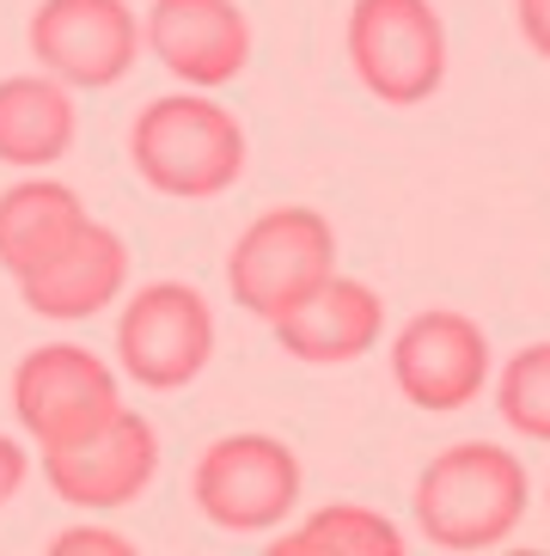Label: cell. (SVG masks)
<instances>
[{
    "instance_id": "6da1fadb",
    "label": "cell",
    "mask_w": 550,
    "mask_h": 556,
    "mask_svg": "<svg viewBox=\"0 0 550 556\" xmlns=\"http://www.w3.org/2000/svg\"><path fill=\"white\" fill-rule=\"evenodd\" d=\"M533 507V477L496 441H453L422 465L410 514L435 551H496Z\"/></svg>"
},
{
    "instance_id": "ba28073f",
    "label": "cell",
    "mask_w": 550,
    "mask_h": 556,
    "mask_svg": "<svg viewBox=\"0 0 550 556\" xmlns=\"http://www.w3.org/2000/svg\"><path fill=\"white\" fill-rule=\"evenodd\" d=\"M43 458V483L62 507L80 514H116L147 495V483L160 477V428L147 422L141 409H116L98 428H86L80 441L49 446Z\"/></svg>"
},
{
    "instance_id": "9c48e42d",
    "label": "cell",
    "mask_w": 550,
    "mask_h": 556,
    "mask_svg": "<svg viewBox=\"0 0 550 556\" xmlns=\"http://www.w3.org/2000/svg\"><path fill=\"white\" fill-rule=\"evenodd\" d=\"M391 386L410 409L459 416L489 392V330L453 306H428L391 337Z\"/></svg>"
},
{
    "instance_id": "9a60e30c",
    "label": "cell",
    "mask_w": 550,
    "mask_h": 556,
    "mask_svg": "<svg viewBox=\"0 0 550 556\" xmlns=\"http://www.w3.org/2000/svg\"><path fill=\"white\" fill-rule=\"evenodd\" d=\"M92 214H86L80 190H67L62 178H18L0 190V269L7 276H32L37 263H49L55 251L86 227Z\"/></svg>"
},
{
    "instance_id": "8992f818",
    "label": "cell",
    "mask_w": 550,
    "mask_h": 556,
    "mask_svg": "<svg viewBox=\"0 0 550 556\" xmlns=\"http://www.w3.org/2000/svg\"><path fill=\"white\" fill-rule=\"evenodd\" d=\"M214 361V312L190 281H147L116 312V374L147 392H184Z\"/></svg>"
},
{
    "instance_id": "5bb4252c",
    "label": "cell",
    "mask_w": 550,
    "mask_h": 556,
    "mask_svg": "<svg viewBox=\"0 0 550 556\" xmlns=\"http://www.w3.org/2000/svg\"><path fill=\"white\" fill-rule=\"evenodd\" d=\"M74 135H80L74 86H62L43 67L0 80V165H18V172L62 165Z\"/></svg>"
},
{
    "instance_id": "52a82bcc",
    "label": "cell",
    "mask_w": 550,
    "mask_h": 556,
    "mask_svg": "<svg viewBox=\"0 0 550 556\" xmlns=\"http://www.w3.org/2000/svg\"><path fill=\"white\" fill-rule=\"evenodd\" d=\"M123 409V374L86 343H37L13 367V416L37 453L80 441Z\"/></svg>"
},
{
    "instance_id": "4fadbf2b",
    "label": "cell",
    "mask_w": 550,
    "mask_h": 556,
    "mask_svg": "<svg viewBox=\"0 0 550 556\" xmlns=\"http://www.w3.org/2000/svg\"><path fill=\"white\" fill-rule=\"evenodd\" d=\"M270 330H275V343L288 349L293 361H307V367H349V361L379 349V337H386V300H379V288H367V281L337 269L288 318H275Z\"/></svg>"
},
{
    "instance_id": "7a4b0ae2",
    "label": "cell",
    "mask_w": 550,
    "mask_h": 556,
    "mask_svg": "<svg viewBox=\"0 0 550 556\" xmlns=\"http://www.w3.org/2000/svg\"><path fill=\"white\" fill-rule=\"evenodd\" d=\"M245 160H251L245 123L214 92H196V86L141 104L129 123V165L160 197L178 202L227 197L245 178Z\"/></svg>"
},
{
    "instance_id": "ffe728a7",
    "label": "cell",
    "mask_w": 550,
    "mask_h": 556,
    "mask_svg": "<svg viewBox=\"0 0 550 556\" xmlns=\"http://www.w3.org/2000/svg\"><path fill=\"white\" fill-rule=\"evenodd\" d=\"M25 477H32V453H25L13 434H0V507L25 490Z\"/></svg>"
},
{
    "instance_id": "d6986e66",
    "label": "cell",
    "mask_w": 550,
    "mask_h": 556,
    "mask_svg": "<svg viewBox=\"0 0 550 556\" xmlns=\"http://www.w3.org/2000/svg\"><path fill=\"white\" fill-rule=\"evenodd\" d=\"M514 18H520V37L538 62H550V0H514Z\"/></svg>"
},
{
    "instance_id": "3957f363",
    "label": "cell",
    "mask_w": 550,
    "mask_h": 556,
    "mask_svg": "<svg viewBox=\"0 0 550 556\" xmlns=\"http://www.w3.org/2000/svg\"><path fill=\"white\" fill-rule=\"evenodd\" d=\"M300 490H307L300 453L282 434H258V428H239V434L209 441L190 465L196 514L214 532H233V539L275 532L300 507Z\"/></svg>"
},
{
    "instance_id": "8fae6325",
    "label": "cell",
    "mask_w": 550,
    "mask_h": 556,
    "mask_svg": "<svg viewBox=\"0 0 550 556\" xmlns=\"http://www.w3.org/2000/svg\"><path fill=\"white\" fill-rule=\"evenodd\" d=\"M141 43L172 80L221 92L251 67V18L239 0H153L141 13Z\"/></svg>"
},
{
    "instance_id": "2e32d148",
    "label": "cell",
    "mask_w": 550,
    "mask_h": 556,
    "mask_svg": "<svg viewBox=\"0 0 550 556\" xmlns=\"http://www.w3.org/2000/svg\"><path fill=\"white\" fill-rule=\"evenodd\" d=\"M404 526L367 502L312 507L300 526L275 532V556H404Z\"/></svg>"
},
{
    "instance_id": "5b68a950",
    "label": "cell",
    "mask_w": 550,
    "mask_h": 556,
    "mask_svg": "<svg viewBox=\"0 0 550 556\" xmlns=\"http://www.w3.org/2000/svg\"><path fill=\"white\" fill-rule=\"evenodd\" d=\"M355 80L379 104H428L447 80V25L435 0H355L342 25Z\"/></svg>"
},
{
    "instance_id": "277c9868",
    "label": "cell",
    "mask_w": 550,
    "mask_h": 556,
    "mask_svg": "<svg viewBox=\"0 0 550 556\" xmlns=\"http://www.w3.org/2000/svg\"><path fill=\"white\" fill-rule=\"evenodd\" d=\"M330 276H337V227L307 202L263 208L227 251V294L263 325L288 318Z\"/></svg>"
},
{
    "instance_id": "30bf717a",
    "label": "cell",
    "mask_w": 550,
    "mask_h": 556,
    "mask_svg": "<svg viewBox=\"0 0 550 556\" xmlns=\"http://www.w3.org/2000/svg\"><path fill=\"white\" fill-rule=\"evenodd\" d=\"M141 13L129 0H37L32 55L74 92H104L141 62Z\"/></svg>"
},
{
    "instance_id": "ac0fdd59",
    "label": "cell",
    "mask_w": 550,
    "mask_h": 556,
    "mask_svg": "<svg viewBox=\"0 0 550 556\" xmlns=\"http://www.w3.org/2000/svg\"><path fill=\"white\" fill-rule=\"evenodd\" d=\"M55 551H111V556H129L135 544L123 539V532H111V526H67V532H55Z\"/></svg>"
},
{
    "instance_id": "e0dca14e",
    "label": "cell",
    "mask_w": 550,
    "mask_h": 556,
    "mask_svg": "<svg viewBox=\"0 0 550 556\" xmlns=\"http://www.w3.org/2000/svg\"><path fill=\"white\" fill-rule=\"evenodd\" d=\"M496 416L520 441L550 446V343H526L496 374Z\"/></svg>"
},
{
    "instance_id": "7c38bea8",
    "label": "cell",
    "mask_w": 550,
    "mask_h": 556,
    "mask_svg": "<svg viewBox=\"0 0 550 556\" xmlns=\"http://www.w3.org/2000/svg\"><path fill=\"white\" fill-rule=\"evenodd\" d=\"M129 263L135 257L123 232L104 227V220H86L49 263L18 276V300L49 325H80V318H98V312H111L129 294Z\"/></svg>"
}]
</instances>
